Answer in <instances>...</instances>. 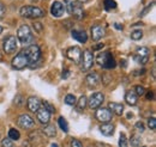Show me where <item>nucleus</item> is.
I'll list each match as a JSON object with an SVG mask.
<instances>
[{
	"instance_id": "1",
	"label": "nucleus",
	"mask_w": 156,
	"mask_h": 147,
	"mask_svg": "<svg viewBox=\"0 0 156 147\" xmlns=\"http://www.w3.org/2000/svg\"><path fill=\"white\" fill-rule=\"evenodd\" d=\"M20 16L24 17V18H41L44 16V11L40 7H36V6H31V5H25L20 9Z\"/></svg>"
},
{
	"instance_id": "2",
	"label": "nucleus",
	"mask_w": 156,
	"mask_h": 147,
	"mask_svg": "<svg viewBox=\"0 0 156 147\" xmlns=\"http://www.w3.org/2000/svg\"><path fill=\"white\" fill-rule=\"evenodd\" d=\"M98 63L105 70H113L117 66V62L109 52H103L98 56Z\"/></svg>"
},
{
	"instance_id": "3",
	"label": "nucleus",
	"mask_w": 156,
	"mask_h": 147,
	"mask_svg": "<svg viewBox=\"0 0 156 147\" xmlns=\"http://www.w3.org/2000/svg\"><path fill=\"white\" fill-rule=\"evenodd\" d=\"M17 39H20L22 44H31L35 38L31 32V29L28 25H22L17 31Z\"/></svg>"
},
{
	"instance_id": "4",
	"label": "nucleus",
	"mask_w": 156,
	"mask_h": 147,
	"mask_svg": "<svg viewBox=\"0 0 156 147\" xmlns=\"http://www.w3.org/2000/svg\"><path fill=\"white\" fill-rule=\"evenodd\" d=\"M23 52L25 53V55L28 56L29 66H34L41 57V49L36 44H31V46L27 47L25 49H23Z\"/></svg>"
},
{
	"instance_id": "5",
	"label": "nucleus",
	"mask_w": 156,
	"mask_h": 147,
	"mask_svg": "<svg viewBox=\"0 0 156 147\" xmlns=\"http://www.w3.org/2000/svg\"><path fill=\"white\" fill-rule=\"evenodd\" d=\"M12 67L15 70H23L25 67L29 66V60H28V56L25 55V53L22 50L17 55L12 59V62H11Z\"/></svg>"
},
{
	"instance_id": "6",
	"label": "nucleus",
	"mask_w": 156,
	"mask_h": 147,
	"mask_svg": "<svg viewBox=\"0 0 156 147\" xmlns=\"http://www.w3.org/2000/svg\"><path fill=\"white\" fill-rule=\"evenodd\" d=\"M80 60H82V67H80V70L83 72H88L93 67V65H94V54H93V52H90L88 49L84 50L83 57Z\"/></svg>"
},
{
	"instance_id": "7",
	"label": "nucleus",
	"mask_w": 156,
	"mask_h": 147,
	"mask_svg": "<svg viewBox=\"0 0 156 147\" xmlns=\"http://www.w3.org/2000/svg\"><path fill=\"white\" fill-rule=\"evenodd\" d=\"M2 48H4V52L6 54H13L16 52V49L18 48V42H17V38L15 36H9L2 43Z\"/></svg>"
},
{
	"instance_id": "8",
	"label": "nucleus",
	"mask_w": 156,
	"mask_h": 147,
	"mask_svg": "<svg viewBox=\"0 0 156 147\" xmlns=\"http://www.w3.org/2000/svg\"><path fill=\"white\" fill-rule=\"evenodd\" d=\"M103 101H105V94L101 93V92H95L90 96L89 101H87L88 102L87 105H89L90 109H98L102 105Z\"/></svg>"
},
{
	"instance_id": "9",
	"label": "nucleus",
	"mask_w": 156,
	"mask_h": 147,
	"mask_svg": "<svg viewBox=\"0 0 156 147\" xmlns=\"http://www.w3.org/2000/svg\"><path fill=\"white\" fill-rule=\"evenodd\" d=\"M149 56H150V50L147 47H139L136 50L135 60L140 65H145L149 61Z\"/></svg>"
},
{
	"instance_id": "10",
	"label": "nucleus",
	"mask_w": 156,
	"mask_h": 147,
	"mask_svg": "<svg viewBox=\"0 0 156 147\" xmlns=\"http://www.w3.org/2000/svg\"><path fill=\"white\" fill-rule=\"evenodd\" d=\"M95 116L100 122L106 123V122H111L112 121V111L106 108H98V110L95 112Z\"/></svg>"
},
{
	"instance_id": "11",
	"label": "nucleus",
	"mask_w": 156,
	"mask_h": 147,
	"mask_svg": "<svg viewBox=\"0 0 156 147\" xmlns=\"http://www.w3.org/2000/svg\"><path fill=\"white\" fill-rule=\"evenodd\" d=\"M18 126L23 129H31L35 127V122L29 115L23 114L18 117Z\"/></svg>"
},
{
	"instance_id": "12",
	"label": "nucleus",
	"mask_w": 156,
	"mask_h": 147,
	"mask_svg": "<svg viewBox=\"0 0 156 147\" xmlns=\"http://www.w3.org/2000/svg\"><path fill=\"white\" fill-rule=\"evenodd\" d=\"M66 56L75 63H79V61L82 59V50L78 47H70L66 50Z\"/></svg>"
},
{
	"instance_id": "13",
	"label": "nucleus",
	"mask_w": 156,
	"mask_h": 147,
	"mask_svg": "<svg viewBox=\"0 0 156 147\" xmlns=\"http://www.w3.org/2000/svg\"><path fill=\"white\" fill-rule=\"evenodd\" d=\"M27 108L31 112H36L41 108V101L37 97H35V96L29 97L28 101H27Z\"/></svg>"
},
{
	"instance_id": "14",
	"label": "nucleus",
	"mask_w": 156,
	"mask_h": 147,
	"mask_svg": "<svg viewBox=\"0 0 156 147\" xmlns=\"http://www.w3.org/2000/svg\"><path fill=\"white\" fill-rule=\"evenodd\" d=\"M64 12H65V7L64 5L60 2V1H54L52 4V7H51V13L52 16L54 17H62L64 16Z\"/></svg>"
},
{
	"instance_id": "15",
	"label": "nucleus",
	"mask_w": 156,
	"mask_h": 147,
	"mask_svg": "<svg viewBox=\"0 0 156 147\" xmlns=\"http://www.w3.org/2000/svg\"><path fill=\"white\" fill-rule=\"evenodd\" d=\"M100 81H101V78H100V75L96 72L89 73L85 78V83H87V85L89 87H96V86H98Z\"/></svg>"
},
{
	"instance_id": "16",
	"label": "nucleus",
	"mask_w": 156,
	"mask_h": 147,
	"mask_svg": "<svg viewBox=\"0 0 156 147\" xmlns=\"http://www.w3.org/2000/svg\"><path fill=\"white\" fill-rule=\"evenodd\" d=\"M36 112H37V120H39L42 125H47L49 122V120H51V112L47 110V109L40 108Z\"/></svg>"
},
{
	"instance_id": "17",
	"label": "nucleus",
	"mask_w": 156,
	"mask_h": 147,
	"mask_svg": "<svg viewBox=\"0 0 156 147\" xmlns=\"http://www.w3.org/2000/svg\"><path fill=\"white\" fill-rule=\"evenodd\" d=\"M105 34H106V31H105L103 26H101V25H95L91 28V37L94 41H100L105 36Z\"/></svg>"
},
{
	"instance_id": "18",
	"label": "nucleus",
	"mask_w": 156,
	"mask_h": 147,
	"mask_svg": "<svg viewBox=\"0 0 156 147\" xmlns=\"http://www.w3.org/2000/svg\"><path fill=\"white\" fill-rule=\"evenodd\" d=\"M114 129H115V127H114L113 123H111V122H106L105 125H101L100 132H101L105 136H111V135H113Z\"/></svg>"
},
{
	"instance_id": "19",
	"label": "nucleus",
	"mask_w": 156,
	"mask_h": 147,
	"mask_svg": "<svg viewBox=\"0 0 156 147\" xmlns=\"http://www.w3.org/2000/svg\"><path fill=\"white\" fill-rule=\"evenodd\" d=\"M71 15H73V17L76 19H78V20H80V19L84 17V10H83V6H82V2L76 1Z\"/></svg>"
},
{
	"instance_id": "20",
	"label": "nucleus",
	"mask_w": 156,
	"mask_h": 147,
	"mask_svg": "<svg viewBox=\"0 0 156 147\" xmlns=\"http://www.w3.org/2000/svg\"><path fill=\"white\" fill-rule=\"evenodd\" d=\"M72 37L80 43H85L88 41V35L83 30H72Z\"/></svg>"
},
{
	"instance_id": "21",
	"label": "nucleus",
	"mask_w": 156,
	"mask_h": 147,
	"mask_svg": "<svg viewBox=\"0 0 156 147\" xmlns=\"http://www.w3.org/2000/svg\"><path fill=\"white\" fill-rule=\"evenodd\" d=\"M108 107H109V110L112 111V114L118 115V116H121V115H122V111H124V105H122V104H119V103H109Z\"/></svg>"
},
{
	"instance_id": "22",
	"label": "nucleus",
	"mask_w": 156,
	"mask_h": 147,
	"mask_svg": "<svg viewBox=\"0 0 156 147\" xmlns=\"http://www.w3.org/2000/svg\"><path fill=\"white\" fill-rule=\"evenodd\" d=\"M138 96L136 94V92L133 91H127L125 93V101L129 105H136L137 104V98Z\"/></svg>"
},
{
	"instance_id": "23",
	"label": "nucleus",
	"mask_w": 156,
	"mask_h": 147,
	"mask_svg": "<svg viewBox=\"0 0 156 147\" xmlns=\"http://www.w3.org/2000/svg\"><path fill=\"white\" fill-rule=\"evenodd\" d=\"M43 134L47 135L48 138H53L57 135V129L54 127V125H47L44 128H43Z\"/></svg>"
},
{
	"instance_id": "24",
	"label": "nucleus",
	"mask_w": 156,
	"mask_h": 147,
	"mask_svg": "<svg viewBox=\"0 0 156 147\" xmlns=\"http://www.w3.org/2000/svg\"><path fill=\"white\" fill-rule=\"evenodd\" d=\"M103 5H105V10L106 11H112V10H114L117 7V2L114 0H105Z\"/></svg>"
},
{
	"instance_id": "25",
	"label": "nucleus",
	"mask_w": 156,
	"mask_h": 147,
	"mask_svg": "<svg viewBox=\"0 0 156 147\" xmlns=\"http://www.w3.org/2000/svg\"><path fill=\"white\" fill-rule=\"evenodd\" d=\"M9 138L11 139V140H18L20 138V132L17 130L16 128H11L10 130H9Z\"/></svg>"
},
{
	"instance_id": "26",
	"label": "nucleus",
	"mask_w": 156,
	"mask_h": 147,
	"mask_svg": "<svg viewBox=\"0 0 156 147\" xmlns=\"http://www.w3.org/2000/svg\"><path fill=\"white\" fill-rule=\"evenodd\" d=\"M77 0H64L65 2V10H67V12L71 15L72 13V10H73V6L76 4Z\"/></svg>"
},
{
	"instance_id": "27",
	"label": "nucleus",
	"mask_w": 156,
	"mask_h": 147,
	"mask_svg": "<svg viewBox=\"0 0 156 147\" xmlns=\"http://www.w3.org/2000/svg\"><path fill=\"white\" fill-rule=\"evenodd\" d=\"M85 107H87V97L83 94V96H80V98L78 99L77 109L78 110H84Z\"/></svg>"
},
{
	"instance_id": "28",
	"label": "nucleus",
	"mask_w": 156,
	"mask_h": 147,
	"mask_svg": "<svg viewBox=\"0 0 156 147\" xmlns=\"http://www.w3.org/2000/svg\"><path fill=\"white\" fill-rule=\"evenodd\" d=\"M58 123H59V127L61 128V130H64L65 133L69 132V126H67V121L64 118V117H59L58 120Z\"/></svg>"
},
{
	"instance_id": "29",
	"label": "nucleus",
	"mask_w": 156,
	"mask_h": 147,
	"mask_svg": "<svg viewBox=\"0 0 156 147\" xmlns=\"http://www.w3.org/2000/svg\"><path fill=\"white\" fill-rule=\"evenodd\" d=\"M76 102H77V99H76L75 94H67V96L65 97V103H66L67 105H70V107L75 105Z\"/></svg>"
},
{
	"instance_id": "30",
	"label": "nucleus",
	"mask_w": 156,
	"mask_h": 147,
	"mask_svg": "<svg viewBox=\"0 0 156 147\" xmlns=\"http://www.w3.org/2000/svg\"><path fill=\"white\" fill-rule=\"evenodd\" d=\"M129 146V142H127V139H126V135L124 133L120 134V138H119V147H127Z\"/></svg>"
},
{
	"instance_id": "31",
	"label": "nucleus",
	"mask_w": 156,
	"mask_h": 147,
	"mask_svg": "<svg viewBox=\"0 0 156 147\" xmlns=\"http://www.w3.org/2000/svg\"><path fill=\"white\" fill-rule=\"evenodd\" d=\"M142 37H143L142 30H133V31L131 32V38H132L133 41H138V39H140Z\"/></svg>"
},
{
	"instance_id": "32",
	"label": "nucleus",
	"mask_w": 156,
	"mask_h": 147,
	"mask_svg": "<svg viewBox=\"0 0 156 147\" xmlns=\"http://www.w3.org/2000/svg\"><path fill=\"white\" fill-rule=\"evenodd\" d=\"M130 142H131V145L132 146H139L140 145V142H142V140H140V138L138 136V135H133L132 138H131V140H130Z\"/></svg>"
},
{
	"instance_id": "33",
	"label": "nucleus",
	"mask_w": 156,
	"mask_h": 147,
	"mask_svg": "<svg viewBox=\"0 0 156 147\" xmlns=\"http://www.w3.org/2000/svg\"><path fill=\"white\" fill-rule=\"evenodd\" d=\"M43 108H44V109H47L51 114L55 112V108H54L51 103H48V102H46V101H43Z\"/></svg>"
},
{
	"instance_id": "34",
	"label": "nucleus",
	"mask_w": 156,
	"mask_h": 147,
	"mask_svg": "<svg viewBox=\"0 0 156 147\" xmlns=\"http://www.w3.org/2000/svg\"><path fill=\"white\" fill-rule=\"evenodd\" d=\"M33 28H34V29L36 30V32H39V34L42 32V29H43L42 24L39 23V22H34V23H33Z\"/></svg>"
},
{
	"instance_id": "35",
	"label": "nucleus",
	"mask_w": 156,
	"mask_h": 147,
	"mask_svg": "<svg viewBox=\"0 0 156 147\" xmlns=\"http://www.w3.org/2000/svg\"><path fill=\"white\" fill-rule=\"evenodd\" d=\"M148 127L150 129H154L156 128V120H155V117H151V118H149L148 120Z\"/></svg>"
},
{
	"instance_id": "36",
	"label": "nucleus",
	"mask_w": 156,
	"mask_h": 147,
	"mask_svg": "<svg viewBox=\"0 0 156 147\" xmlns=\"http://www.w3.org/2000/svg\"><path fill=\"white\" fill-rule=\"evenodd\" d=\"M144 93H145V89H144V86L136 85V94L137 96H143Z\"/></svg>"
},
{
	"instance_id": "37",
	"label": "nucleus",
	"mask_w": 156,
	"mask_h": 147,
	"mask_svg": "<svg viewBox=\"0 0 156 147\" xmlns=\"http://www.w3.org/2000/svg\"><path fill=\"white\" fill-rule=\"evenodd\" d=\"M1 146L2 147H12V140L9 138V139H4L1 141Z\"/></svg>"
},
{
	"instance_id": "38",
	"label": "nucleus",
	"mask_w": 156,
	"mask_h": 147,
	"mask_svg": "<svg viewBox=\"0 0 156 147\" xmlns=\"http://www.w3.org/2000/svg\"><path fill=\"white\" fill-rule=\"evenodd\" d=\"M154 5H155V2L153 1V2H151V4L149 5V6H147V7L144 9V11H143V12H140V17H144V16H145V15H147V13H148V12H149L150 10H151V7H153Z\"/></svg>"
},
{
	"instance_id": "39",
	"label": "nucleus",
	"mask_w": 156,
	"mask_h": 147,
	"mask_svg": "<svg viewBox=\"0 0 156 147\" xmlns=\"http://www.w3.org/2000/svg\"><path fill=\"white\" fill-rule=\"evenodd\" d=\"M5 13H6V7H5V5H4V4L0 1V19L4 18Z\"/></svg>"
},
{
	"instance_id": "40",
	"label": "nucleus",
	"mask_w": 156,
	"mask_h": 147,
	"mask_svg": "<svg viewBox=\"0 0 156 147\" xmlns=\"http://www.w3.org/2000/svg\"><path fill=\"white\" fill-rule=\"evenodd\" d=\"M71 147H83V145H82V142H80L79 140L73 139V140L71 141Z\"/></svg>"
},
{
	"instance_id": "41",
	"label": "nucleus",
	"mask_w": 156,
	"mask_h": 147,
	"mask_svg": "<svg viewBox=\"0 0 156 147\" xmlns=\"http://www.w3.org/2000/svg\"><path fill=\"white\" fill-rule=\"evenodd\" d=\"M15 103H16L18 107L22 105V96H20V94H17V96H16V98H15Z\"/></svg>"
},
{
	"instance_id": "42",
	"label": "nucleus",
	"mask_w": 156,
	"mask_h": 147,
	"mask_svg": "<svg viewBox=\"0 0 156 147\" xmlns=\"http://www.w3.org/2000/svg\"><path fill=\"white\" fill-rule=\"evenodd\" d=\"M70 74H71V72H70L69 70H64V71H62V74H61V75H62V79H67V78L70 77Z\"/></svg>"
},
{
	"instance_id": "43",
	"label": "nucleus",
	"mask_w": 156,
	"mask_h": 147,
	"mask_svg": "<svg viewBox=\"0 0 156 147\" xmlns=\"http://www.w3.org/2000/svg\"><path fill=\"white\" fill-rule=\"evenodd\" d=\"M136 128L138 129V130H140V132H144V125H143L142 122H137Z\"/></svg>"
},
{
	"instance_id": "44",
	"label": "nucleus",
	"mask_w": 156,
	"mask_h": 147,
	"mask_svg": "<svg viewBox=\"0 0 156 147\" xmlns=\"http://www.w3.org/2000/svg\"><path fill=\"white\" fill-rule=\"evenodd\" d=\"M101 48H103V43H98L94 47V50H100Z\"/></svg>"
},
{
	"instance_id": "45",
	"label": "nucleus",
	"mask_w": 156,
	"mask_h": 147,
	"mask_svg": "<svg viewBox=\"0 0 156 147\" xmlns=\"http://www.w3.org/2000/svg\"><path fill=\"white\" fill-rule=\"evenodd\" d=\"M147 98L148 99H153L154 98V92H148L147 93Z\"/></svg>"
},
{
	"instance_id": "46",
	"label": "nucleus",
	"mask_w": 156,
	"mask_h": 147,
	"mask_svg": "<svg viewBox=\"0 0 156 147\" xmlns=\"http://www.w3.org/2000/svg\"><path fill=\"white\" fill-rule=\"evenodd\" d=\"M114 28H115L117 30H122V25L119 24V23H115V24H114Z\"/></svg>"
},
{
	"instance_id": "47",
	"label": "nucleus",
	"mask_w": 156,
	"mask_h": 147,
	"mask_svg": "<svg viewBox=\"0 0 156 147\" xmlns=\"http://www.w3.org/2000/svg\"><path fill=\"white\" fill-rule=\"evenodd\" d=\"M51 147H59V146H58V144H52Z\"/></svg>"
},
{
	"instance_id": "48",
	"label": "nucleus",
	"mask_w": 156,
	"mask_h": 147,
	"mask_svg": "<svg viewBox=\"0 0 156 147\" xmlns=\"http://www.w3.org/2000/svg\"><path fill=\"white\" fill-rule=\"evenodd\" d=\"M127 118H132V114H127Z\"/></svg>"
},
{
	"instance_id": "49",
	"label": "nucleus",
	"mask_w": 156,
	"mask_h": 147,
	"mask_svg": "<svg viewBox=\"0 0 156 147\" xmlns=\"http://www.w3.org/2000/svg\"><path fill=\"white\" fill-rule=\"evenodd\" d=\"M78 2H85V1H87V0H77Z\"/></svg>"
},
{
	"instance_id": "50",
	"label": "nucleus",
	"mask_w": 156,
	"mask_h": 147,
	"mask_svg": "<svg viewBox=\"0 0 156 147\" xmlns=\"http://www.w3.org/2000/svg\"><path fill=\"white\" fill-rule=\"evenodd\" d=\"M1 32H2V28L0 26V34H1Z\"/></svg>"
},
{
	"instance_id": "51",
	"label": "nucleus",
	"mask_w": 156,
	"mask_h": 147,
	"mask_svg": "<svg viewBox=\"0 0 156 147\" xmlns=\"http://www.w3.org/2000/svg\"><path fill=\"white\" fill-rule=\"evenodd\" d=\"M33 1H40V0H33Z\"/></svg>"
},
{
	"instance_id": "52",
	"label": "nucleus",
	"mask_w": 156,
	"mask_h": 147,
	"mask_svg": "<svg viewBox=\"0 0 156 147\" xmlns=\"http://www.w3.org/2000/svg\"><path fill=\"white\" fill-rule=\"evenodd\" d=\"M143 147H145V146H143Z\"/></svg>"
}]
</instances>
